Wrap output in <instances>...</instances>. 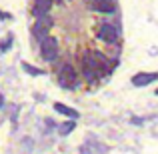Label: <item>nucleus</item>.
<instances>
[{"label": "nucleus", "instance_id": "f257e3e1", "mask_svg": "<svg viewBox=\"0 0 158 154\" xmlns=\"http://www.w3.org/2000/svg\"><path fill=\"white\" fill-rule=\"evenodd\" d=\"M80 66H82V74L88 80H96L100 74L108 72V60L100 52H86L80 60Z\"/></svg>", "mask_w": 158, "mask_h": 154}, {"label": "nucleus", "instance_id": "f03ea898", "mask_svg": "<svg viewBox=\"0 0 158 154\" xmlns=\"http://www.w3.org/2000/svg\"><path fill=\"white\" fill-rule=\"evenodd\" d=\"M58 82L64 88H74L78 84V74L74 72V68L70 64H64L60 68V72H58Z\"/></svg>", "mask_w": 158, "mask_h": 154}, {"label": "nucleus", "instance_id": "7ed1b4c3", "mask_svg": "<svg viewBox=\"0 0 158 154\" xmlns=\"http://www.w3.org/2000/svg\"><path fill=\"white\" fill-rule=\"evenodd\" d=\"M50 28H52V18L50 16H38L34 22V28H32V34L36 36L38 40H44L48 34H50Z\"/></svg>", "mask_w": 158, "mask_h": 154}, {"label": "nucleus", "instance_id": "20e7f679", "mask_svg": "<svg viewBox=\"0 0 158 154\" xmlns=\"http://www.w3.org/2000/svg\"><path fill=\"white\" fill-rule=\"evenodd\" d=\"M40 54H42V58L48 60V62L56 60V56H58V42L54 38H50V36H46L44 40H40Z\"/></svg>", "mask_w": 158, "mask_h": 154}, {"label": "nucleus", "instance_id": "39448f33", "mask_svg": "<svg viewBox=\"0 0 158 154\" xmlns=\"http://www.w3.org/2000/svg\"><path fill=\"white\" fill-rule=\"evenodd\" d=\"M98 38L104 40V42H116V38H118V30H116L112 24H102V26L98 28Z\"/></svg>", "mask_w": 158, "mask_h": 154}, {"label": "nucleus", "instance_id": "423d86ee", "mask_svg": "<svg viewBox=\"0 0 158 154\" xmlns=\"http://www.w3.org/2000/svg\"><path fill=\"white\" fill-rule=\"evenodd\" d=\"M90 8L96 12H104V14H112L114 12V0H92Z\"/></svg>", "mask_w": 158, "mask_h": 154}, {"label": "nucleus", "instance_id": "0eeeda50", "mask_svg": "<svg viewBox=\"0 0 158 154\" xmlns=\"http://www.w3.org/2000/svg\"><path fill=\"white\" fill-rule=\"evenodd\" d=\"M52 8V0H34V8H32V14L38 18V16H46Z\"/></svg>", "mask_w": 158, "mask_h": 154}, {"label": "nucleus", "instance_id": "6e6552de", "mask_svg": "<svg viewBox=\"0 0 158 154\" xmlns=\"http://www.w3.org/2000/svg\"><path fill=\"white\" fill-rule=\"evenodd\" d=\"M156 78H158L156 72H140L132 78V84L134 86H146V84H150V82H154Z\"/></svg>", "mask_w": 158, "mask_h": 154}, {"label": "nucleus", "instance_id": "1a4fd4ad", "mask_svg": "<svg viewBox=\"0 0 158 154\" xmlns=\"http://www.w3.org/2000/svg\"><path fill=\"white\" fill-rule=\"evenodd\" d=\"M54 110L60 112V114H64V116H68V118H78V110H74V108L66 106V104H62V102L54 104Z\"/></svg>", "mask_w": 158, "mask_h": 154}, {"label": "nucleus", "instance_id": "9d476101", "mask_svg": "<svg viewBox=\"0 0 158 154\" xmlns=\"http://www.w3.org/2000/svg\"><path fill=\"white\" fill-rule=\"evenodd\" d=\"M74 126H76V124H74V118H72V120H68V122L62 124V126L58 128V132H60L62 136H66V134H70V132L74 130Z\"/></svg>", "mask_w": 158, "mask_h": 154}, {"label": "nucleus", "instance_id": "9b49d317", "mask_svg": "<svg viewBox=\"0 0 158 154\" xmlns=\"http://www.w3.org/2000/svg\"><path fill=\"white\" fill-rule=\"evenodd\" d=\"M22 68L26 70L28 74H32V76H40V74H44V72H42V70H40V68H34V66L26 64V62H24V64H22Z\"/></svg>", "mask_w": 158, "mask_h": 154}, {"label": "nucleus", "instance_id": "f8f14e48", "mask_svg": "<svg viewBox=\"0 0 158 154\" xmlns=\"http://www.w3.org/2000/svg\"><path fill=\"white\" fill-rule=\"evenodd\" d=\"M10 44H12V36H8V38L4 40L2 44H0V50H2V52H6L8 48H10Z\"/></svg>", "mask_w": 158, "mask_h": 154}, {"label": "nucleus", "instance_id": "ddd939ff", "mask_svg": "<svg viewBox=\"0 0 158 154\" xmlns=\"http://www.w3.org/2000/svg\"><path fill=\"white\" fill-rule=\"evenodd\" d=\"M2 18H10V14H6V12H0V20Z\"/></svg>", "mask_w": 158, "mask_h": 154}, {"label": "nucleus", "instance_id": "4468645a", "mask_svg": "<svg viewBox=\"0 0 158 154\" xmlns=\"http://www.w3.org/2000/svg\"><path fill=\"white\" fill-rule=\"evenodd\" d=\"M2 104H4V98H2V96H0V108H2Z\"/></svg>", "mask_w": 158, "mask_h": 154}, {"label": "nucleus", "instance_id": "2eb2a0df", "mask_svg": "<svg viewBox=\"0 0 158 154\" xmlns=\"http://www.w3.org/2000/svg\"><path fill=\"white\" fill-rule=\"evenodd\" d=\"M156 94H158V90H156Z\"/></svg>", "mask_w": 158, "mask_h": 154}]
</instances>
